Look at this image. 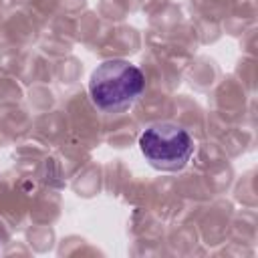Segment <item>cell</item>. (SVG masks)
<instances>
[{"mask_svg":"<svg viewBox=\"0 0 258 258\" xmlns=\"http://www.w3.org/2000/svg\"><path fill=\"white\" fill-rule=\"evenodd\" d=\"M145 77L129 60L113 58L101 62L89 81V93L93 103L101 111L117 113L125 111L143 93Z\"/></svg>","mask_w":258,"mask_h":258,"instance_id":"obj_1","label":"cell"},{"mask_svg":"<svg viewBox=\"0 0 258 258\" xmlns=\"http://www.w3.org/2000/svg\"><path fill=\"white\" fill-rule=\"evenodd\" d=\"M139 147L145 159L163 171L181 169L194 155L191 135L183 127L167 121L149 125L139 137Z\"/></svg>","mask_w":258,"mask_h":258,"instance_id":"obj_2","label":"cell"}]
</instances>
